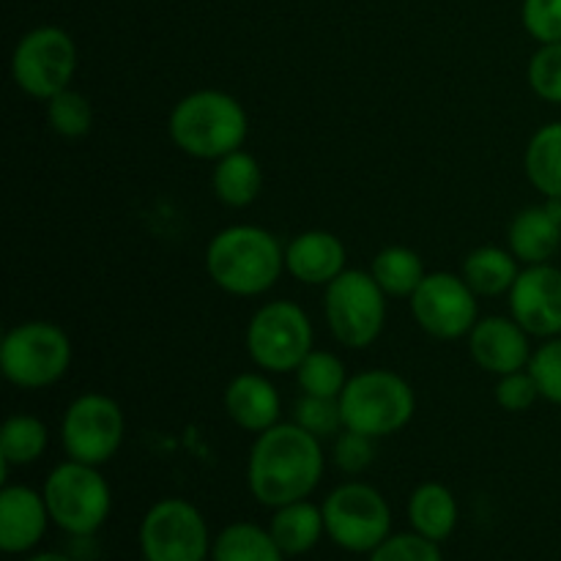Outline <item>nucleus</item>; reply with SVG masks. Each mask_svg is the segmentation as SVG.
<instances>
[{"label": "nucleus", "mask_w": 561, "mask_h": 561, "mask_svg": "<svg viewBox=\"0 0 561 561\" xmlns=\"http://www.w3.org/2000/svg\"><path fill=\"white\" fill-rule=\"evenodd\" d=\"M327 455L323 442L290 422L257 433L247 458V488L268 510L310 499L321 485Z\"/></svg>", "instance_id": "obj_1"}, {"label": "nucleus", "mask_w": 561, "mask_h": 561, "mask_svg": "<svg viewBox=\"0 0 561 561\" xmlns=\"http://www.w3.org/2000/svg\"><path fill=\"white\" fill-rule=\"evenodd\" d=\"M206 274L228 296L255 299L285 274V247L261 225H228L208 241Z\"/></svg>", "instance_id": "obj_2"}, {"label": "nucleus", "mask_w": 561, "mask_h": 561, "mask_svg": "<svg viewBox=\"0 0 561 561\" xmlns=\"http://www.w3.org/2000/svg\"><path fill=\"white\" fill-rule=\"evenodd\" d=\"M168 135L181 153L217 162L244 148L250 118L244 104L217 88H201L175 102L168 118Z\"/></svg>", "instance_id": "obj_3"}, {"label": "nucleus", "mask_w": 561, "mask_h": 561, "mask_svg": "<svg viewBox=\"0 0 561 561\" xmlns=\"http://www.w3.org/2000/svg\"><path fill=\"white\" fill-rule=\"evenodd\" d=\"M340 409L348 431L381 442L411 425L416 414V392L394 370L373 367L348 378L340 394Z\"/></svg>", "instance_id": "obj_4"}, {"label": "nucleus", "mask_w": 561, "mask_h": 561, "mask_svg": "<svg viewBox=\"0 0 561 561\" xmlns=\"http://www.w3.org/2000/svg\"><path fill=\"white\" fill-rule=\"evenodd\" d=\"M71 337L53 321H25L5 332L0 343V373L25 392L55 387L69 373Z\"/></svg>", "instance_id": "obj_5"}, {"label": "nucleus", "mask_w": 561, "mask_h": 561, "mask_svg": "<svg viewBox=\"0 0 561 561\" xmlns=\"http://www.w3.org/2000/svg\"><path fill=\"white\" fill-rule=\"evenodd\" d=\"M49 518L71 537H93L113 513V491L99 466L66 458L44 480Z\"/></svg>", "instance_id": "obj_6"}, {"label": "nucleus", "mask_w": 561, "mask_h": 561, "mask_svg": "<svg viewBox=\"0 0 561 561\" xmlns=\"http://www.w3.org/2000/svg\"><path fill=\"white\" fill-rule=\"evenodd\" d=\"M244 345L257 370L283 376L296 373L316 348V329L305 307L290 299H274L252 312L244 329Z\"/></svg>", "instance_id": "obj_7"}, {"label": "nucleus", "mask_w": 561, "mask_h": 561, "mask_svg": "<svg viewBox=\"0 0 561 561\" xmlns=\"http://www.w3.org/2000/svg\"><path fill=\"white\" fill-rule=\"evenodd\" d=\"M387 299L381 285L365 268H345L323 288V318L340 345L365 351L387 327Z\"/></svg>", "instance_id": "obj_8"}, {"label": "nucleus", "mask_w": 561, "mask_h": 561, "mask_svg": "<svg viewBox=\"0 0 561 561\" xmlns=\"http://www.w3.org/2000/svg\"><path fill=\"white\" fill-rule=\"evenodd\" d=\"M327 537L348 553H373L392 535V507L370 482L351 480L321 504Z\"/></svg>", "instance_id": "obj_9"}, {"label": "nucleus", "mask_w": 561, "mask_h": 561, "mask_svg": "<svg viewBox=\"0 0 561 561\" xmlns=\"http://www.w3.org/2000/svg\"><path fill=\"white\" fill-rule=\"evenodd\" d=\"M77 64L80 53L71 33L58 25H38L16 42L11 53V80L25 96L47 102L71 88Z\"/></svg>", "instance_id": "obj_10"}, {"label": "nucleus", "mask_w": 561, "mask_h": 561, "mask_svg": "<svg viewBox=\"0 0 561 561\" xmlns=\"http://www.w3.org/2000/svg\"><path fill=\"white\" fill-rule=\"evenodd\" d=\"M211 546L206 518L186 499H159L140 520L142 561H208Z\"/></svg>", "instance_id": "obj_11"}, {"label": "nucleus", "mask_w": 561, "mask_h": 561, "mask_svg": "<svg viewBox=\"0 0 561 561\" xmlns=\"http://www.w3.org/2000/svg\"><path fill=\"white\" fill-rule=\"evenodd\" d=\"M126 416L110 394L85 392L69 403L60 420V447L66 458L104 466L124 447Z\"/></svg>", "instance_id": "obj_12"}, {"label": "nucleus", "mask_w": 561, "mask_h": 561, "mask_svg": "<svg viewBox=\"0 0 561 561\" xmlns=\"http://www.w3.org/2000/svg\"><path fill=\"white\" fill-rule=\"evenodd\" d=\"M409 307L416 327L444 343L469 337L474 323L480 321V296L460 274L453 272H427L409 299Z\"/></svg>", "instance_id": "obj_13"}, {"label": "nucleus", "mask_w": 561, "mask_h": 561, "mask_svg": "<svg viewBox=\"0 0 561 561\" xmlns=\"http://www.w3.org/2000/svg\"><path fill=\"white\" fill-rule=\"evenodd\" d=\"M510 316L537 340L561 337V268L553 263L520 268L507 294Z\"/></svg>", "instance_id": "obj_14"}, {"label": "nucleus", "mask_w": 561, "mask_h": 561, "mask_svg": "<svg viewBox=\"0 0 561 561\" xmlns=\"http://www.w3.org/2000/svg\"><path fill=\"white\" fill-rule=\"evenodd\" d=\"M469 356L491 376L526 370L531 362V334L513 316H482L469 332Z\"/></svg>", "instance_id": "obj_15"}, {"label": "nucleus", "mask_w": 561, "mask_h": 561, "mask_svg": "<svg viewBox=\"0 0 561 561\" xmlns=\"http://www.w3.org/2000/svg\"><path fill=\"white\" fill-rule=\"evenodd\" d=\"M49 518L47 502L42 491L31 485H11L3 482L0 491V551L9 557L31 553L47 535Z\"/></svg>", "instance_id": "obj_16"}, {"label": "nucleus", "mask_w": 561, "mask_h": 561, "mask_svg": "<svg viewBox=\"0 0 561 561\" xmlns=\"http://www.w3.org/2000/svg\"><path fill=\"white\" fill-rule=\"evenodd\" d=\"M348 268V252L332 230H305L285 244V272L301 285L327 288Z\"/></svg>", "instance_id": "obj_17"}, {"label": "nucleus", "mask_w": 561, "mask_h": 561, "mask_svg": "<svg viewBox=\"0 0 561 561\" xmlns=\"http://www.w3.org/2000/svg\"><path fill=\"white\" fill-rule=\"evenodd\" d=\"M222 405L228 420L247 433H263L283 422V398L272 383L268 373H239L230 378L222 392Z\"/></svg>", "instance_id": "obj_18"}, {"label": "nucleus", "mask_w": 561, "mask_h": 561, "mask_svg": "<svg viewBox=\"0 0 561 561\" xmlns=\"http://www.w3.org/2000/svg\"><path fill=\"white\" fill-rule=\"evenodd\" d=\"M561 247V219L551 211L548 203L542 206L520 208L507 228V250L518 257L520 266L551 263Z\"/></svg>", "instance_id": "obj_19"}, {"label": "nucleus", "mask_w": 561, "mask_h": 561, "mask_svg": "<svg viewBox=\"0 0 561 561\" xmlns=\"http://www.w3.org/2000/svg\"><path fill=\"white\" fill-rule=\"evenodd\" d=\"M405 515H409L411 531L442 546L458 529L460 507L458 499H455V493L447 485H442V482H422L409 496Z\"/></svg>", "instance_id": "obj_20"}, {"label": "nucleus", "mask_w": 561, "mask_h": 561, "mask_svg": "<svg viewBox=\"0 0 561 561\" xmlns=\"http://www.w3.org/2000/svg\"><path fill=\"white\" fill-rule=\"evenodd\" d=\"M520 263L507 247L485 244L471 250L463 257V266H460V277L469 283V288L474 290L480 299H499V296H507L513 290L515 279L520 274Z\"/></svg>", "instance_id": "obj_21"}, {"label": "nucleus", "mask_w": 561, "mask_h": 561, "mask_svg": "<svg viewBox=\"0 0 561 561\" xmlns=\"http://www.w3.org/2000/svg\"><path fill=\"white\" fill-rule=\"evenodd\" d=\"M268 531L285 557H305L327 535V520H323V510L318 504L301 499V502H290L274 510Z\"/></svg>", "instance_id": "obj_22"}, {"label": "nucleus", "mask_w": 561, "mask_h": 561, "mask_svg": "<svg viewBox=\"0 0 561 561\" xmlns=\"http://www.w3.org/2000/svg\"><path fill=\"white\" fill-rule=\"evenodd\" d=\"M211 192L228 208L252 206L263 192V168L257 157L239 148L217 159L211 170Z\"/></svg>", "instance_id": "obj_23"}, {"label": "nucleus", "mask_w": 561, "mask_h": 561, "mask_svg": "<svg viewBox=\"0 0 561 561\" xmlns=\"http://www.w3.org/2000/svg\"><path fill=\"white\" fill-rule=\"evenodd\" d=\"M524 170L529 184L546 201H561V121L542 124L529 137L524 151Z\"/></svg>", "instance_id": "obj_24"}, {"label": "nucleus", "mask_w": 561, "mask_h": 561, "mask_svg": "<svg viewBox=\"0 0 561 561\" xmlns=\"http://www.w3.org/2000/svg\"><path fill=\"white\" fill-rule=\"evenodd\" d=\"M283 551L274 542L268 526L252 520L228 524L211 546V561H285Z\"/></svg>", "instance_id": "obj_25"}, {"label": "nucleus", "mask_w": 561, "mask_h": 561, "mask_svg": "<svg viewBox=\"0 0 561 561\" xmlns=\"http://www.w3.org/2000/svg\"><path fill=\"white\" fill-rule=\"evenodd\" d=\"M370 274L387 296L411 299L414 290L422 285V279L427 277V268L422 263L420 252L403 244H392L376 252L370 263Z\"/></svg>", "instance_id": "obj_26"}, {"label": "nucleus", "mask_w": 561, "mask_h": 561, "mask_svg": "<svg viewBox=\"0 0 561 561\" xmlns=\"http://www.w3.org/2000/svg\"><path fill=\"white\" fill-rule=\"evenodd\" d=\"M49 447V427L33 414H11L0 427V466L3 480L14 466H31L42 460Z\"/></svg>", "instance_id": "obj_27"}, {"label": "nucleus", "mask_w": 561, "mask_h": 561, "mask_svg": "<svg viewBox=\"0 0 561 561\" xmlns=\"http://www.w3.org/2000/svg\"><path fill=\"white\" fill-rule=\"evenodd\" d=\"M296 383H299L301 394H312V398H334L340 400L345 383H348V370L345 362L337 354L323 348H312L305 356L299 367H296Z\"/></svg>", "instance_id": "obj_28"}, {"label": "nucleus", "mask_w": 561, "mask_h": 561, "mask_svg": "<svg viewBox=\"0 0 561 561\" xmlns=\"http://www.w3.org/2000/svg\"><path fill=\"white\" fill-rule=\"evenodd\" d=\"M47 124L49 129L58 137L66 140H80L91 131L93 126V107L91 99L82 91L75 88H66V91L55 93L53 99H47Z\"/></svg>", "instance_id": "obj_29"}, {"label": "nucleus", "mask_w": 561, "mask_h": 561, "mask_svg": "<svg viewBox=\"0 0 561 561\" xmlns=\"http://www.w3.org/2000/svg\"><path fill=\"white\" fill-rule=\"evenodd\" d=\"M294 422L299 427H305L307 433H312L316 438H321V442L337 438L345 431L343 409H340V400L334 398L301 394L294 405Z\"/></svg>", "instance_id": "obj_30"}, {"label": "nucleus", "mask_w": 561, "mask_h": 561, "mask_svg": "<svg viewBox=\"0 0 561 561\" xmlns=\"http://www.w3.org/2000/svg\"><path fill=\"white\" fill-rule=\"evenodd\" d=\"M526 80L535 96L548 104H561V42L540 44L526 66Z\"/></svg>", "instance_id": "obj_31"}, {"label": "nucleus", "mask_w": 561, "mask_h": 561, "mask_svg": "<svg viewBox=\"0 0 561 561\" xmlns=\"http://www.w3.org/2000/svg\"><path fill=\"white\" fill-rule=\"evenodd\" d=\"M367 561H444L438 542L416 535V531H400L389 535L373 553H367Z\"/></svg>", "instance_id": "obj_32"}, {"label": "nucleus", "mask_w": 561, "mask_h": 561, "mask_svg": "<svg viewBox=\"0 0 561 561\" xmlns=\"http://www.w3.org/2000/svg\"><path fill=\"white\" fill-rule=\"evenodd\" d=\"M529 373L535 376L540 398L561 405V337L542 340V345H537L529 362Z\"/></svg>", "instance_id": "obj_33"}, {"label": "nucleus", "mask_w": 561, "mask_h": 561, "mask_svg": "<svg viewBox=\"0 0 561 561\" xmlns=\"http://www.w3.org/2000/svg\"><path fill=\"white\" fill-rule=\"evenodd\" d=\"M332 460L343 474L359 477L376 460V438L345 427L337 438H332Z\"/></svg>", "instance_id": "obj_34"}, {"label": "nucleus", "mask_w": 561, "mask_h": 561, "mask_svg": "<svg viewBox=\"0 0 561 561\" xmlns=\"http://www.w3.org/2000/svg\"><path fill=\"white\" fill-rule=\"evenodd\" d=\"M493 400H496L499 409L510 411V414H524V411H529L531 405L542 398L540 389H537L535 376H531L529 367H526V370L499 376L496 387H493Z\"/></svg>", "instance_id": "obj_35"}, {"label": "nucleus", "mask_w": 561, "mask_h": 561, "mask_svg": "<svg viewBox=\"0 0 561 561\" xmlns=\"http://www.w3.org/2000/svg\"><path fill=\"white\" fill-rule=\"evenodd\" d=\"M520 20L537 44L561 42V0H524Z\"/></svg>", "instance_id": "obj_36"}, {"label": "nucleus", "mask_w": 561, "mask_h": 561, "mask_svg": "<svg viewBox=\"0 0 561 561\" xmlns=\"http://www.w3.org/2000/svg\"><path fill=\"white\" fill-rule=\"evenodd\" d=\"M25 561H75L71 557H66V553H55V551H44V553H36V557L25 559Z\"/></svg>", "instance_id": "obj_37"}]
</instances>
